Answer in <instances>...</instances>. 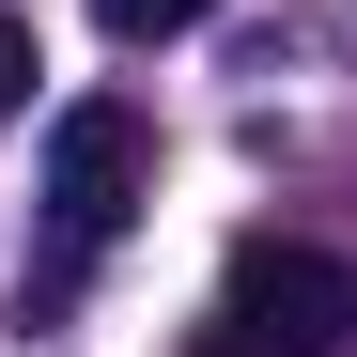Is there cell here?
<instances>
[{
	"mask_svg": "<svg viewBox=\"0 0 357 357\" xmlns=\"http://www.w3.org/2000/svg\"><path fill=\"white\" fill-rule=\"evenodd\" d=\"M155 202V125L125 93H78L63 125H47V233H78V249H109Z\"/></svg>",
	"mask_w": 357,
	"mask_h": 357,
	"instance_id": "7a4b0ae2",
	"label": "cell"
},
{
	"mask_svg": "<svg viewBox=\"0 0 357 357\" xmlns=\"http://www.w3.org/2000/svg\"><path fill=\"white\" fill-rule=\"evenodd\" d=\"M218 326L249 342V357H342L357 342V264L311 249V233H249L218 280Z\"/></svg>",
	"mask_w": 357,
	"mask_h": 357,
	"instance_id": "6da1fadb",
	"label": "cell"
},
{
	"mask_svg": "<svg viewBox=\"0 0 357 357\" xmlns=\"http://www.w3.org/2000/svg\"><path fill=\"white\" fill-rule=\"evenodd\" d=\"M31 78H47V47H31V16H0V125L31 109Z\"/></svg>",
	"mask_w": 357,
	"mask_h": 357,
	"instance_id": "277c9868",
	"label": "cell"
},
{
	"mask_svg": "<svg viewBox=\"0 0 357 357\" xmlns=\"http://www.w3.org/2000/svg\"><path fill=\"white\" fill-rule=\"evenodd\" d=\"M218 0H93V31H125V47H171V31H202Z\"/></svg>",
	"mask_w": 357,
	"mask_h": 357,
	"instance_id": "3957f363",
	"label": "cell"
},
{
	"mask_svg": "<svg viewBox=\"0 0 357 357\" xmlns=\"http://www.w3.org/2000/svg\"><path fill=\"white\" fill-rule=\"evenodd\" d=\"M202 357H249V342H233V326H218V342H202Z\"/></svg>",
	"mask_w": 357,
	"mask_h": 357,
	"instance_id": "5b68a950",
	"label": "cell"
}]
</instances>
